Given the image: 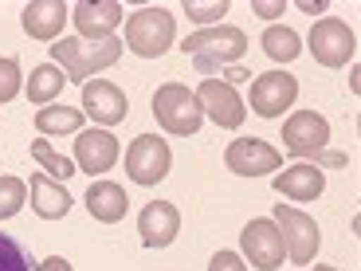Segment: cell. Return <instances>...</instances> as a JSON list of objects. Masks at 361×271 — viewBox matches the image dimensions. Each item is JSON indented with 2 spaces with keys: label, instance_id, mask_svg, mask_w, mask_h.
Returning <instances> with one entry per match:
<instances>
[{
  "label": "cell",
  "instance_id": "6da1fadb",
  "mask_svg": "<svg viewBox=\"0 0 361 271\" xmlns=\"http://www.w3.org/2000/svg\"><path fill=\"white\" fill-rule=\"evenodd\" d=\"M122 40L106 36V40H55L51 44V64L67 75V83H87L94 71H106L118 64L122 55Z\"/></svg>",
  "mask_w": 361,
  "mask_h": 271
},
{
  "label": "cell",
  "instance_id": "7a4b0ae2",
  "mask_svg": "<svg viewBox=\"0 0 361 271\" xmlns=\"http://www.w3.org/2000/svg\"><path fill=\"white\" fill-rule=\"evenodd\" d=\"M180 52L192 59L197 71L212 75V71H224L228 64H235V59L247 52V36L240 32V28H232V24L200 28V32H192V36L180 44Z\"/></svg>",
  "mask_w": 361,
  "mask_h": 271
},
{
  "label": "cell",
  "instance_id": "3957f363",
  "mask_svg": "<svg viewBox=\"0 0 361 271\" xmlns=\"http://www.w3.org/2000/svg\"><path fill=\"white\" fill-rule=\"evenodd\" d=\"M154 118L161 122L165 134L192 138L200 130V122H204L197 90H189L185 83H161V87L154 90Z\"/></svg>",
  "mask_w": 361,
  "mask_h": 271
},
{
  "label": "cell",
  "instance_id": "277c9868",
  "mask_svg": "<svg viewBox=\"0 0 361 271\" xmlns=\"http://www.w3.org/2000/svg\"><path fill=\"white\" fill-rule=\"evenodd\" d=\"M177 40V20L169 8H137L126 20V47L142 59H157L165 55Z\"/></svg>",
  "mask_w": 361,
  "mask_h": 271
},
{
  "label": "cell",
  "instance_id": "5b68a950",
  "mask_svg": "<svg viewBox=\"0 0 361 271\" xmlns=\"http://www.w3.org/2000/svg\"><path fill=\"white\" fill-rule=\"evenodd\" d=\"M330 145V122L318 110H298L283 122V150L295 157H307L310 165L318 162V154H326Z\"/></svg>",
  "mask_w": 361,
  "mask_h": 271
},
{
  "label": "cell",
  "instance_id": "8992f818",
  "mask_svg": "<svg viewBox=\"0 0 361 271\" xmlns=\"http://www.w3.org/2000/svg\"><path fill=\"white\" fill-rule=\"evenodd\" d=\"M271 220L279 224V232H283V248H287V255L298 263V267H307V263L318 255V244H322V232H318L314 217H307L302 208H287V205H279Z\"/></svg>",
  "mask_w": 361,
  "mask_h": 271
},
{
  "label": "cell",
  "instance_id": "52a82bcc",
  "mask_svg": "<svg viewBox=\"0 0 361 271\" xmlns=\"http://www.w3.org/2000/svg\"><path fill=\"white\" fill-rule=\"evenodd\" d=\"M169 142L157 134H137L126 150V177H134L137 185H157V181L169 177Z\"/></svg>",
  "mask_w": 361,
  "mask_h": 271
},
{
  "label": "cell",
  "instance_id": "ba28073f",
  "mask_svg": "<svg viewBox=\"0 0 361 271\" xmlns=\"http://www.w3.org/2000/svg\"><path fill=\"white\" fill-rule=\"evenodd\" d=\"M310 55H314L322 67H345L353 64V52H357V40H353V28L345 20L326 16L310 28Z\"/></svg>",
  "mask_w": 361,
  "mask_h": 271
},
{
  "label": "cell",
  "instance_id": "9c48e42d",
  "mask_svg": "<svg viewBox=\"0 0 361 271\" xmlns=\"http://www.w3.org/2000/svg\"><path fill=\"white\" fill-rule=\"evenodd\" d=\"M240 248H244V255L252 260L255 271H279L283 255H287V248H283V232H279V224H275L271 217H255L252 224L244 228V236H240Z\"/></svg>",
  "mask_w": 361,
  "mask_h": 271
},
{
  "label": "cell",
  "instance_id": "30bf717a",
  "mask_svg": "<svg viewBox=\"0 0 361 271\" xmlns=\"http://www.w3.org/2000/svg\"><path fill=\"white\" fill-rule=\"evenodd\" d=\"M224 165L235 177H263V173H275L283 165L279 150L267 145L263 138H235L224 150Z\"/></svg>",
  "mask_w": 361,
  "mask_h": 271
},
{
  "label": "cell",
  "instance_id": "8fae6325",
  "mask_svg": "<svg viewBox=\"0 0 361 271\" xmlns=\"http://www.w3.org/2000/svg\"><path fill=\"white\" fill-rule=\"evenodd\" d=\"M298 99V79L287 71H263L252 79V110L259 118H279Z\"/></svg>",
  "mask_w": 361,
  "mask_h": 271
},
{
  "label": "cell",
  "instance_id": "7c38bea8",
  "mask_svg": "<svg viewBox=\"0 0 361 271\" xmlns=\"http://www.w3.org/2000/svg\"><path fill=\"white\" fill-rule=\"evenodd\" d=\"M197 102H200V114L212 118L216 126L224 130H235V126H244V99L235 95V87H228L224 79H208L200 83L197 90Z\"/></svg>",
  "mask_w": 361,
  "mask_h": 271
},
{
  "label": "cell",
  "instance_id": "4fadbf2b",
  "mask_svg": "<svg viewBox=\"0 0 361 271\" xmlns=\"http://www.w3.org/2000/svg\"><path fill=\"white\" fill-rule=\"evenodd\" d=\"M82 110H87V118H94V126L110 130L130 114V99L122 87L94 79V83H82Z\"/></svg>",
  "mask_w": 361,
  "mask_h": 271
},
{
  "label": "cell",
  "instance_id": "5bb4252c",
  "mask_svg": "<svg viewBox=\"0 0 361 271\" xmlns=\"http://www.w3.org/2000/svg\"><path fill=\"white\" fill-rule=\"evenodd\" d=\"M118 162V138L110 130L94 126V130H79L75 134V165L90 177H102L110 173Z\"/></svg>",
  "mask_w": 361,
  "mask_h": 271
},
{
  "label": "cell",
  "instance_id": "9a60e30c",
  "mask_svg": "<svg viewBox=\"0 0 361 271\" xmlns=\"http://www.w3.org/2000/svg\"><path fill=\"white\" fill-rule=\"evenodd\" d=\"M71 24L87 40H106L122 24V4L118 0H79L71 4Z\"/></svg>",
  "mask_w": 361,
  "mask_h": 271
},
{
  "label": "cell",
  "instance_id": "2e32d148",
  "mask_svg": "<svg viewBox=\"0 0 361 271\" xmlns=\"http://www.w3.org/2000/svg\"><path fill=\"white\" fill-rule=\"evenodd\" d=\"M137 232H142L145 248H169L180 232V212L169 200H149L137 217Z\"/></svg>",
  "mask_w": 361,
  "mask_h": 271
},
{
  "label": "cell",
  "instance_id": "e0dca14e",
  "mask_svg": "<svg viewBox=\"0 0 361 271\" xmlns=\"http://www.w3.org/2000/svg\"><path fill=\"white\" fill-rule=\"evenodd\" d=\"M67 16H71V8H67L63 0H32L24 12H20V24H24V32L32 40H59V32H63Z\"/></svg>",
  "mask_w": 361,
  "mask_h": 271
},
{
  "label": "cell",
  "instance_id": "ac0fdd59",
  "mask_svg": "<svg viewBox=\"0 0 361 271\" xmlns=\"http://www.w3.org/2000/svg\"><path fill=\"white\" fill-rule=\"evenodd\" d=\"M271 189L279 193V197H290V200H314L326 189V173L310 162H298L271 181Z\"/></svg>",
  "mask_w": 361,
  "mask_h": 271
},
{
  "label": "cell",
  "instance_id": "d6986e66",
  "mask_svg": "<svg viewBox=\"0 0 361 271\" xmlns=\"http://www.w3.org/2000/svg\"><path fill=\"white\" fill-rule=\"evenodd\" d=\"M126 208H130V197L118 181H94L87 189V212L99 224H118L126 217Z\"/></svg>",
  "mask_w": 361,
  "mask_h": 271
},
{
  "label": "cell",
  "instance_id": "ffe728a7",
  "mask_svg": "<svg viewBox=\"0 0 361 271\" xmlns=\"http://www.w3.org/2000/svg\"><path fill=\"white\" fill-rule=\"evenodd\" d=\"M32 208L44 220H63L71 212V193L63 189V181L39 173V177H32Z\"/></svg>",
  "mask_w": 361,
  "mask_h": 271
},
{
  "label": "cell",
  "instance_id": "44dd1931",
  "mask_svg": "<svg viewBox=\"0 0 361 271\" xmlns=\"http://www.w3.org/2000/svg\"><path fill=\"white\" fill-rule=\"evenodd\" d=\"M67 87V75L59 71L55 64H39L36 71H32V79L24 83V90H27V99L36 102V107H44V102H51L59 90Z\"/></svg>",
  "mask_w": 361,
  "mask_h": 271
},
{
  "label": "cell",
  "instance_id": "7402d4cb",
  "mask_svg": "<svg viewBox=\"0 0 361 271\" xmlns=\"http://www.w3.org/2000/svg\"><path fill=\"white\" fill-rule=\"evenodd\" d=\"M82 110H75V107H44L36 114V130H39V138H47V134H79L82 130Z\"/></svg>",
  "mask_w": 361,
  "mask_h": 271
},
{
  "label": "cell",
  "instance_id": "603a6c76",
  "mask_svg": "<svg viewBox=\"0 0 361 271\" xmlns=\"http://www.w3.org/2000/svg\"><path fill=\"white\" fill-rule=\"evenodd\" d=\"M263 52H267L275 64H290V59H298V55H302V40H298L295 28L271 24L267 32H263Z\"/></svg>",
  "mask_w": 361,
  "mask_h": 271
},
{
  "label": "cell",
  "instance_id": "cb8c5ba5",
  "mask_svg": "<svg viewBox=\"0 0 361 271\" xmlns=\"http://www.w3.org/2000/svg\"><path fill=\"white\" fill-rule=\"evenodd\" d=\"M32 157H36V162L47 169V177H63L67 181L75 173V162H71V157H63L59 150H51V142H47V138H36V142H32Z\"/></svg>",
  "mask_w": 361,
  "mask_h": 271
},
{
  "label": "cell",
  "instance_id": "d4e9b609",
  "mask_svg": "<svg viewBox=\"0 0 361 271\" xmlns=\"http://www.w3.org/2000/svg\"><path fill=\"white\" fill-rule=\"evenodd\" d=\"M24 197H27V185L20 177H0V220L16 217L24 208Z\"/></svg>",
  "mask_w": 361,
  "mask_h": 271
},
{
  "label": "cell",
  "instance_id": "484cf974",
  "mask_svg": "<svg viewBox=\"0 0 361 271\" xmlns=\"http://www.w3.org/2000/svg\"><path fill=\"white\" fill-rule=\"evenodd\" d=\"M0 271H36L32 267V255L24 252V244L4 232H0Z\"/></svg>",
  "mask_w": 361,
  "mask_h": 271
},
{
  "label": "cell",
  "instance_id": "4316f807",
  "mask_svg": "<svg viewBox=\"0 0 361 271\" xmlns=\"http://www.w3.org/2000/svg\"><path fill=\"white\" fill-rule=\"evenodd\" d=\"M20 87H24V79H20V64L12 59V55H4V59H0V102H12L20 95Z\"/></svg>",
  "mask_w": 361,
  "mask_h": 271
},
{
  "label": "cell",
  "instance_id": "83f0119b",
  "mask_svg": "<svg viewBox=\"0 0 361 271\" xmlns=\"http://www.w3.org/2000/svg\"><path fill=\"white\" fill-rule=\"evenodd\" d=\"M185 12H189V20H197V24H208V28H212V20H224V16H228V0H212V4L185 0Z\"/></svg>",
  "mask_w": 361,
  "mask_h": 271
},
{
  "label": "cell",
  "instance_id": "f1b7e54d",
  "mask_svg": "<svg viewBox=\"0 0 361 271\" xmlns=\"http://www.w3.org/2000/svg\"><path fill=\"white\" fill-rule=\"evenodd\" d=\"M208 271H247V263L240 260L235 252H216L212 263H208Z\"/></svg>",
  "mask_w": 361,
  "mask_h": 271
},
{
  "label": "cell",
  "instance_id": "f546056e",
  "mask_svg": "<svg viewBox=\"0 0 361 271\" xmlns=\"http://www.w3.org/2000/svg\"><path fill=\"white\" fill-rule=\"evenodd\" d=\"M252 8H255V16H259V20H275V16L287 12V4H283V0H279V4H271V0H255Z\"/></svg>",
  "mask_w": 361,
  "mask_h": 271
},
{
  "label": "cell",
  "instance_id": "4dcf8cb0",
  "mask_svg": "<svg viewBox=\"0 0 361 271\" xmlns=\"http://www.w3.org/2000/svg\"><path fill=\"white\" fill-rule=\"evenodd\" d=\"M220 79L232 87V83H247V79H252V71H247V67H224V75H220Z\"/></svg>",
  "mask_w": 361,
  "mask_h": 271
},
{
  "label": "cell",
  "instance_id": "1f68e13d",
  "mask_svg": "<svg viewBox=\"0 0 361 271\" xmlns=\"http://www.w3.org/2000/svg\"><path fill=\"white\" fill-rule=\"evenodd\" d=\"M36 271H75V267H71V263H67V260H63V255H47V260H44V263H39V267H36Z\"/></svg>",
  "mask_w": 361,
  "mask_h": 271
},
{
  "label": "cell",
  "instance_id": "d6a6232c",
  "mask_svg": "<svg viewBox=\"0 0 361 271\" xmlns=\"http://www.w3.org/2000/svg\"><path fill=\"white\" fill-rule=\"evenodd\" d=\"M298 8L307 16H318V12H326V0H298Z\"/></svg>",
  "mask_w": 361,
  "mask_h": 271
},
{
  "label": "cell",
  "instance_id": "836d02e7",
  "mask_svg": "<svg viewBox=\"0 0 361 271\" xmlns=\"http://www.w3.org/2000/svg\"><path fill=\"white\" fill-rule=\"evenodd\" d=\"M350 90H353V95H357V90H361V71H357V67H353V71H350Z\"/></svg>",
  "mask_w": 361,
  "mask_h": 271
},
{
  "label": "cell",
  "instance_id": "e575fe53",
  "mask_svg": "<svg viewBox=\"0 0 361 271\" xmlns=\"http://www.w3.org/2000/svg\"><path fill=\"white\" fill-rule=\"evenodd\" d=\"M314 271H338L334 263H314Z\"/></svg>",
  "mask_w": 361,
  "mask_h": 271
}]
</instances>
